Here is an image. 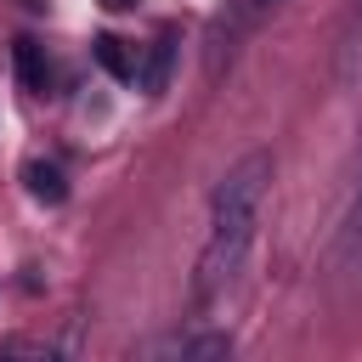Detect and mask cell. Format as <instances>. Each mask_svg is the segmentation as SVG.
Instances as JSON below:
<instances>
[{"instance_id":"cell-1","label":"cell","mask_w":362,"mask_h":362,"mask_svg":"<svg viewBox=\"0 0 362 362\" xmlns=\"http://www.w3.org/2000/svg\"><path fill=\"white\" fill-rule=\"evenodd\" d=\"M266 187H272V153H243V158L215 181L209 232H204L198 272H192V300H198V305H215V300L238 283V272H243V260H249V243H255V226H260Z\"/></svg>"},{"instance_id":"cell-2","label":"cell","mask_w":362,"mask_h":362,"mask_svg":"<svg viewBox=\"0 0 362 362\" xmlns=\"http://www.w3.org/2000/svg\"><path fill=\"white\" fill-rule=\"evenodd\" d=\"M277 6H283V0H226V6L209 17V28H204V74L221 79V68L238 62V51L260 34V23H266Z\"/></svg>"},{"instance_id":"cell-3","label":"cell","mask_w":362,"mask_h":362,"mask_svg":"<svg viewBox=\"0 0 362 362\" xmlns=\"http://www.w3.org/2000/svg\"><path fill=\"white\" fill-rule=\"evenodd\" d=\"M23 181H28V192H34L40 204H62V198H68V181H62V170H57L51 158H28V164H23Z\"/></svg>"},{"instance_id":"cell-4","label":"cell","mask_w":362,"mask_h":362,"mask_svg":"<svg viewBox=\"0 0 362 362\" xmlns=\"http://www.w3.org/2000/svg\"><path fill=\"white\" fill-rule=\"evenodd\" d=\"M232 339L226 334H181V339H164L158 356H226Z\"/></svg>"},{"instance_id":"cell-5","label":"cell","mask_w":362,"mask_h":362,"mask_svg":"<svg viewBox=\"0 0 362 362\" xmlns=\"http://www.w3.org/2000/svg\"><path fill=\"white\" fill-rule=\"evenodd\" d=\"M339 260H345V272H362V175H356V204L339 232Z\"/></svg>"},{"instance_id":"cell-6","label":"cell","mask_w":362,"mask_h":362,"mask_svg":"<svg viewBox=\"0 0 362 362\" xmlns=\"http://www.w3.org/2000/svg\"><path fill=\"white\" fill-rule=\"evenodd\" d=\"M17 74H23V85H28V90H45V85H51V62L40 57V45H34V40H17Z\"/></svg>"},{"instance_id":"cell-7","label":"cell","mask_w":362,"mask_h":362,"mask_svg":"<svg viewBox=\"0 0 362 362\" xmlns=\"http://www.w3.org/2000/svg\"><path fill=\"white\" fill-rule=\"evenodd\" d=\"M96 62H102L113 79H136V62L124 57V45H119L113 34H102V40H96Z\"/></svg>"},{"instance_id":"cell-8","label":"cell","mask_w":362,"mask_h":362,"mask_svg":"<svg viewBox=\"0 0 362 362\" xmlns=\"http://www.w3.org/2000/svg\"><path fill=\"white\" fill-rule=\"evenodd\" d=\"M170 57H175V40L164 34V40L153 45V57H147V74H141L147 90H164V79H170Z\"/></svg>"},{"instance_id":"cell-9","label":"cell","mask_w":362,"mask_h":362,"mask_svg":"<svg viewBox=\"0 0 362 362\" xmlns=\"http://www.w3.org/2000/svg\"><path fill=\"white\" fill-rule=\"evenodd\" d=\"M102 6H107V11H124V6H136V0H102Z\"/></svg>"}]
</instances>
